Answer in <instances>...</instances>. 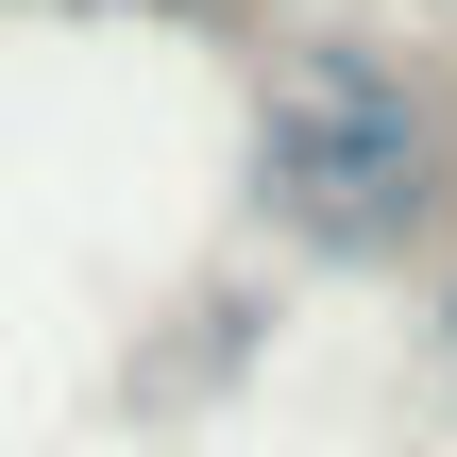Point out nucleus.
Instances as JSON below:
<instances>
[{
  "label": "nucleus",
  "instance_id": "1",
  "mask_svg": "<svg viewBox=\"0 0 457 457\" xmlns=\"http://www.w3.org/2000/svg\"><path fill=\"white\" fill-rule=\"evenodd\" d=\"M254 204L305 237V254H407L424 204H441V119L390 51H305L254 119Z\"/></svg>",
  "mask_w": 457,
  "mask_h": 457
},
{
  "label": "nucleus",
  "instance_id": "2",
  "mask_svg": "<svg viewBox=\"0 0 457 457\" xmlns=\"http://www.w3.org/2000/svg\"><path fill=\"white\" fill-rule=\"evenodd\" d=\"M153 17H254V0H153Z\"/></svg>",
  "mask_w": 457,
  "mask_h": 457
},
{
  "label": "nucleus",
  "instance_id": "3",
  "mask_svg": "<svg viewBox=\"0 0 457 457\" xmlns=\"http://www.w3.org/2000/svg\"><path fill=\"white\" fill-rule=\"evenodd\" d=\"M441 356H457V305H441Z\"/></svg>",
  "mask_w": 457,
  "mask_h": 457
}]
</instances>
